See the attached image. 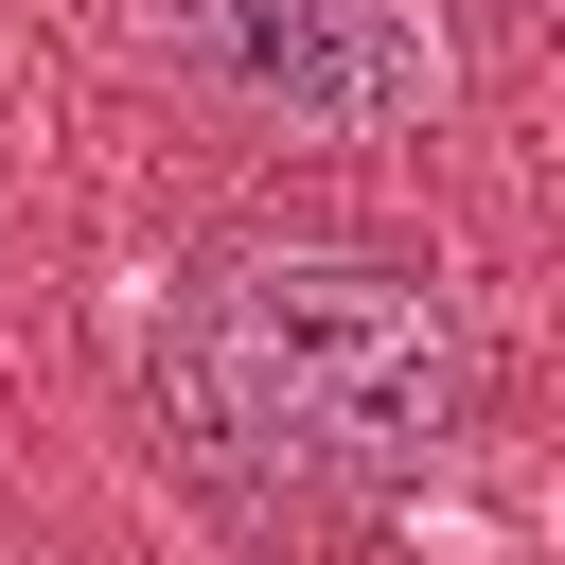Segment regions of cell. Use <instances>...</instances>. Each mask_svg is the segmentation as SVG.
Segmentation results:
<instances>
[{
	"instance_id": "cell-1",
	"label": "cell",
	"mask_w": 565,
	"mask_h": 565,
	"mask_svg": "<svg viewBox=\"0 0 565 565\" xmlns=\"http://www.w3.org/2000/svg\"><path fill=\"white\" fill-rule=\"evenodd\" d=\"M141 371L194 424V459L318 494V512L424 494L477 424V335H459L441 265L353 247V230H212L194 265H159Z\"/></svg>"
},
{
	"instance_id": "cell-2",
	"label": "cell",
	"mask_w": 565,
	"mask_h": 565,
	"mask_svg": "<svg viewBox=\"0 0 565 565\" xmlns=\"http://www.w3.org/2000/svg\"><path fill=\"white\" fill-rule=\"evenodd\" d=\"M124 35L265 141H424L459 88L441 0H124Z\"/></svg>"
}]
</instances>
